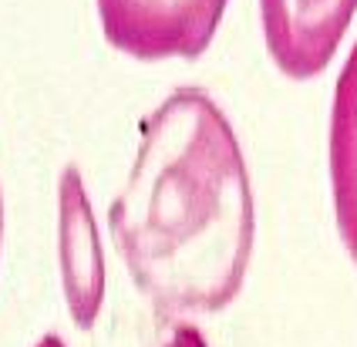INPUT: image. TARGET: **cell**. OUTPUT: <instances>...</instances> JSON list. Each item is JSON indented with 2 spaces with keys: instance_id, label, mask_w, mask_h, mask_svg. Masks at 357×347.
<instances>
[{
  "instance_id": "4",
  "label": "cell",
  "mask_w": 357,
  "mask_h": 347,
  "mask_svg": "<svg viewBox=\"0 0 357 347\" xmlns=\"http://www.w3.org/2000/svg\"><path fill=\"white\" fill-rule=\"evenodd\" d=\"M259 34L280 75L307 82L337 58L357 0H257Z\"/></svg>"
},
{
  "instance_id": "2",
  "label": "cell",
  "mask_w": 357,
  "mask_h": 347,
  "mask_svg": "<svg viewBox=\"0 0 357 347\" xmlns=\"http://www.w3.org/2000/svg\"><path fill=\"white\" fill-rule=\"evenodd\" d=\"M112 47L139 61L202 54L222 21L226 0H95Z\"/></svg>"
},
{
  "instance_id": "1",
  "label": "cell",
  "mask_w": 357,
  "mask_h": 347,
  "mask_svg": "<svg viewBox=\"0 0 357 347\" xmlns=\"http://www.w3.org/2000/svg\"><path fill=\"white\" fill-rule=\"evenodd\" d=\"M108 233L155 317L236 304L257 249V192L239 132L206 88L178 84L142 118Z\"/></svg>"
},
{
  "instance_id": "6",
  "label": "cell",
  "mask_w": 357,
  "mask_h": 347,
  "mask_svg": "<svg viewBox=\"0 0 357 347\" xmlns=\"http://www.w3.org/2000/svg\"><path fill=\"white\" fill-rule=\"evenodd\" d=\"M145 347H209V341H206V334L199 330L196 321L155 317V327H152Z\"/></svg>"
},
{
  "instance_id": "8",
  "label": "cell",
  "mask_w": 357,
  "mask_h": 347,
  "mask_svg": "<svg viewBox=\"0 0 357 347\" xmlns=\"http://www.w3.org/2000/svg\"><path fill=\"white\" fill-rule=\"evenodd\" d=\"M0 249H3V189H0Z\"/></svg>"
},
{
  "instance_id": "5",
  "label": "cell",
  "mask_w": 357,
  "mask_h": 347,
  "mask_svg": "<svg viewBox=\"0 0 357 347\" xmlns=\"http://www.w3.org/2000/svg\"><path fill=\"white\" fill-rule=\"evenodd\" d=\"M327 196L340 249L357 266V38L344 54L327 108Z\"/></svg>"
},
{
  "instance_id": "3",
  "label": "cell",
  "mask_w": 357,
  "mask_h": 347,
  "mask_svg": "<svg viewBox=\"0 0 357 347\" xmlns=\"http://www.w3.org/2000/svg\"><path fill=\"white\" fill-rule=\"evenodd\" d=\"M54 206H58V284L64 310L78 330H91L98 324L108 297V263L88 183L75 162H68L58 172Z\"/></svg>"
},
{
  "instance_id": "7",
  "label": "cell",
  "mask_w": 357,
  "mask_h": 347,
  "mask_svg": "<svg viewBox=\"0 0 357 347\" xmlns=\"http://www.w3.org/2000/svg\"><path fill=\"white\" fill-rule=\"evenodd\" d=\"M34 347H68V344L61 341L58 334H44V337H40V341H38V344H34Z\"/></svg>"
}]
</instances>
